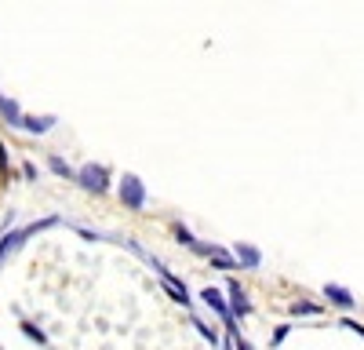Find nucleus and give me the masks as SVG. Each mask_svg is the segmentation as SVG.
<instances>
[{
    "instance_id": "dca6fc26",
    "label": "nucleus",
    "mask_w": 364,
    "mask_h": 350,
    "mask_svg": "<svg viewBox=\"0 0 364 350\" xmlns=\"http://www.w3.org/2000/svg\"><path fill=\"white\" fill-rule=\"evenodd\" d=\"M284 336H288V325H281L277 332H273V343H284Z\"/></svg>"
},
{
    "instance_id": "4468645a",
    "label": "nucleus",
    "mask_w": 364,
    "mask_h": 350,
    "mask_svg": "<svg viewBox=\"0 0 364 350\" xmlns=\"http://www.w3.org/2000/svg\"><path fill=\"white\" fill-rule=\"evenodd\" d=\"M233 346H237V350H252V343H248V339H245V336H240V332H237V336H233Z\"/></svg>"
},
{
    "instance_id": "423d86ee",
    "label": "nucleus",
    "mask_w": 364,
    "mask_h": 350,
    "mask_svg": "<svg viewBox=\"0 0 364 350\" xmlns=\"http://www.w3.org/2000/svg\"><path fill=\"white\" fill-rule=\"evenodd\" d=\"M233 259L240 262V267H248V270H259L262 252H259V248H252V245H237V248H233Z\"/></svg>"
},
{
    "instance_id": "20e7f679",
    "label": "nucleus",
    "mask_w": 364,
    "mask_h": 350,
    "mask_svg": "<svg viewBox=\"0 0 364 350\" xmlns=\"http://www.w3.org/2000/svg\"><path fill=\"white\" fill-rule=\"evenodd\" d=\"M226 296H230L226 303H230V314H233V317H248V314H252L248 292L240 288V281H230V285H226Z\"/></svg>"
},
{
    "instance_id": "9d476101",
    "label": "nucleus",
    "mask_w": 364,
    "mask_h": 350,
    "mask_svg": "<svg viewBox=\"0 0 364 350\" xmlns=\"http://www.w3.org/2000/svg\"><path fill=\"white\" fill-rule=\"evenodd\" d=\"M291 314H295V317H306V314L314 317V314H321V307H317V303H291Z\"/></svg>"
},
{
    "instance_id": "39448f33",
    "label": "nucleus",
    "mask_w": 364,
    "mask_h": 350,
    "mask_svg": "<svg viewBox=\"0 0 364 350\" xmlns=\"http://www.w3.org/2000/svg\"><path fill=\"white\" fill-rule=\"evenodd\" d=\"M324 299L331 303V307H343V310H350L357 299H353V292L350 288H343V285H336V281H328L324 285Z\"/></svg>"
},
{
    "instance_id": "f257e3e1",
    "label": "nucleus",
    "mask_w": 364,
    "mask_h": 350,
    "mask_svg": "<svg viewBox=\"0 0 364 350\" xmlns=\"http://www.w3.org/2000/svg\"><path fill=\"white\" fill-rule=\"evenodd\" d=\"M77 183L87 193H106L109 190V168L106 164H84V168H77Z\"/></svg>"
},
{
    "instance_id": "9b49d317",
    "label": "nucleus",
    "mask_w": 364,
    "mask_h": 350,
    "mask_svg": "<svg viewBox=\"0 0 364 350\" xmlns=\"http://www.w3.org/2000/svg\"><path fill=\"white\" fill-rule=\"evenodd\" d=\"M193 329H200V336H204L208 343H219V332L211 329V325H204V321H197V317H193Z\"/></svg>"
},
{
    "instance_id": "0eeeda50",
    "label": "nucleus",
    "mask_w": 364,
    "mask_h": 350,
    "mask_svg": "<svg viewBox=\"0 0 364 350\" xmlns=\"http://www.w3.org/2000/svg\"><path fill=\"white\" fill-rule=\"evenodd\" d=\"M0 117H8V124L22 128V110H18L11 99H4V95H0Z\"/></svg>"
},
{
    "instance_id": "1a4fd4ad",
    "label": "nucleus",
    "mask_w": 364,
    "mask_h": 350,
    "mask_svg": "<svg viewBox=\"0 0 364 350\" xmlns=\"http://www.w3.org/2000/svg\"><path fill=\"white\" fill-rule=\"evenodd\" d=\"M48 168H51L55 175H63V179H77V171H73L63 157H48Z\"/></svg>"
},
{
    "instance_id": "f03ea898",
    "label": "nucleus",
    "mask_w": 364,
    "mask_h": 350,
    "mask_svg": "<svg viewBox=\"0 0 364 350\" xmlns=\"http://www.w3.org/2000/svg\"><path fill=\"white\" fill-rule=\"evenodd\" d=\"M120 204L132 208V212H142L146 208V186H142L139 175H132V171L120 179Z\"/></svg>"
},
{
    "instance_id": "6e6552de",
    "label": "nucleus",
    "mask_w": 364,
    "mask_h": 350,
    "mask_svg": "<svg viewBox=\"0 0 364 350\" xmlns=\"http://www.w3.org/2000/svg\"><path fill=\"white\" fill-rule=\"evenodd\" d=\"M51 124H55L51 117H22V128H26V132H37V135H44Z\"/></svg>"
},
{
    "instance_id": "2eb2a0df",
    "label": "nucleus",
    "mask_w": 364,
    "mask_h": 350,
    "mask_svg": "<svg viewBox=\"0 0 364 350\" xmlns=\"http://www.w3.org/2000/svg\"><path fill=\"white\" fill-rule=\"evenodd\" d=\"M22 175H26V179H37V164L26 161V164H22Z\"/></svg>"
},
{
    "instance_id": "7ed1b4c3",
    "label": "nucleus",
    "mask_w": 364,
    "mask_h": 350,
    "mask_svg": "<svg viewBox=\"0 0 364 350\" xmlns=\"http://www.w3.org/2000/svg\"><path fill=\"white\" fill-rule=\"evenodd\" d=\"M200 299H204V303H208L211 310H215V314H219V321H223V329H226L230 336H237V317L230 314V303L223 299V292H219V288H211V285H208V288L200 292Z\"/></svg>"
},
{
    "instance_id": "ddd939ff",
    "label": "nucleus",
    "mask_w": 364,
    "mask_h": 350,
    "mask_svg": "<svg viewBox=\"0 0 364 350\" xmlns=\"http://www.w3.org/2000/svg\"><path fill=\"white\" fill-rule=\"evenodd\" d=\"M343 329H353L357 336H364V325H360V321H353V317H346V321H343Z\"/></svg>"
},
{
    "instance_id": "f8f14e48",
    "label": "nucleus",
    "mask_w": 364,
    "mask_h": 350,
    "mask_svg": "<svg viewBox=\"0 0 364 350\" xmlns=\"http://www.w3.org/2000/svg\"><path fill=\"white\" fill-rule=\"evenodd\" d=\"M22 332H26L29 339H37V343H44V332H41V329L33 325V321H22Z\"/></svg>"
}]
</instances>
